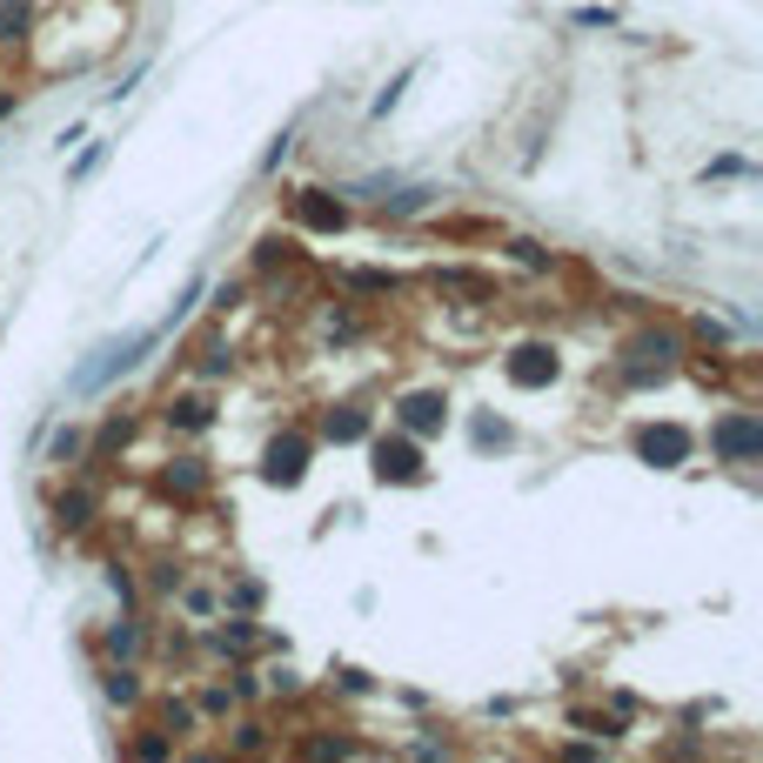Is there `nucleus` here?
<instances>
[{
    "mask_svg": "<svg viewBox=\"0 0 763 763\" xmlns=\"http://www.w3.org/2000/svg\"><path fill=\"white\" fill-rule=\"evenodd\" d=\"M28 21H34L28 0H8V8H0V41H21V34H28Z\"/></svg>",
    "mask_w": 763,
    "mask_h": 763,
    "instance_id": "f8f14e48",
    "label": "nucleus"
},
{
    "mask_svg": "<svg viewBox=\"0 0 763 763\" xmlns=\"http://www.w3.org/2000/svg\"><path fill=\"white\" fill-rule=\"evenodd\" d=\"M201 482H208V469L188 456V462H175V469H167V489H175V495H201Z\"/></svg>",
    "mask_w": 763,
    "mask_h": 763,
    "instance_id": "9b49d317",
    "label": "nucleus"
},
{
    "mask_svg": "<svg viewBox=\"0 0 763 763\" xmlns=\"http://www.w3.org/2000/svg\"><path fill=\"white\" fill-rule=\"evenodd\" d=\"M108 697H121V704L134 697V676H128V669H108Z\"/></svg>",
    "mask_w": 763,
    "mask_h": 763,
    "instance_id": "2eb2a0df",
    "label": "nucleus"
},
{
    "mask_svg": "<svg viewBox=\"0 0 763 763\" xmlns=\"http://www.w3.org/2000/svg\"><path fill=\"white\" fill-rule=\"evenodd\" d=\"M8 108H14V95H0V115H8Z\"/></svg>",
    "mask_w": 763,
    "mask_h": 763,
    "instance_id": "a211bd4d",
    "label": "nucleus"
},
{
    "mask_svg": "<svg viewBox=\"0 0 763 763\" xmlns=\"http://www.w3.org/2000/svg\"><path fill=\"white\" fill-rule=\"evenodd\" d=\"M349 288H362V295H389V288H395V275H382V269H356V275H349Z\"/></svg>",
    "mask_w": 763,
    "mask_h": 763,
    "instance_id": "ddd939ff",
    "label": "nucleus"
},
{
    "mask_svg": "<svg viewBox=\"0 0 763 763\" xmlns=\"http://www.w3.org/2000/svg\"><path fill=\"white\" fill-rule=\"evenodd\" d=\"M636 456L656 462V469H676V462L690 456V429H676V422H656V429L636 436Z\"/></svg>",
    "mask_w": 763,
    "mask_h": 763,
    "instance_id": "20e7f679",
    "label": "nucleus"
},
{
    "mask_svg": "<svg viewBox=\"0 0 763 763\" xmlns=\"http://www.w3.org/2000/svg\"><path fill=\"white\" fill-rule=\"evenodd\" d=\"M54 516H61V530H80V523H88V516H95V495H88V489H74V495H61V509H54Z\"/></svg>",
    "mask_w": 763,
    "mask_h": 763,
    "instance_id": "9d476101",
    "label": "nucleus"
},
{
    "mask_svg": "<svg viewBox=\"0 0 763 763\" xmlns=\"http://www.w3.org/2000/svg\"><path fill=\"white\" fill-rule=\"evenodd\" d=\"M509 382L516 389H549L556 382V349L549 342H523L516 356H509Z\"/></svg>",
    "mask_w": 763,
    "mask_h": 763,
    "instance_id": "39448f33",
    "label": "nucleus"
},
{
    "mask_svg": "<svg viewBox=\"0 0 763 763\" xmlns=\"http://www.w3.org/2000/svg\"><path fill=\"white\" fill-rule=\"evenodd\" d=\"M395 415H402V429H408V436H436L443 422H449V402H443L436 389H422V395H408Z\"/></svg>",
    "mask_w": 763,
    "mask_h": 763,
    "instance_id": "0eeeda50",
    "label": "nucleus"
},
{
    "mask_svg": "<svg viewBox=\"0 0 763 763\" xmlns=\"http://www.w3.org/2000/svg\"><path fill=\"white\" fill-rule=\"evenodd\" d=\"M228 603H235V610H254V603H262V582H235Z\"/></svg>",
    "mask_w": 763,
    "mask_h": 763,
    "instance_id": "4468645a",
    "label": "nucleus"
},
{
    "mask_svg": "<svg viewBox=\"0 0 763 763\" xmlns=\"http://www.w3.org/2000/svg\"><path fill=\"white\" fill-rule=\"evenodd\" d=\"M710 449H717L723 462H756V456H763V422H756V415H723L717 429H710Z\"/></svg>",
    "mask_w": 763,
    "mask_h": 763,
    "instance_id": "f257e3e1",
    "label": "nucleus"
},
{
    "mask_svg": "<svg viewBox=\"0 0 763 763\" xmlns=\"http://www.w3.org/2000/svg\"><path fill=\"white\" fill-rule=\"evenodd\" d=\"M54 456H61V462H67V456H80V436H74V429H61V436H54Z\"/></svg>",
    "mask_w": 763,
    "mask_h": 763,
    "instance_id": "f3484780",
    "label": "nucleus"
},
{
    "mask_svg": "<svg viewBox=\"0 0 763 763\" xmlns=\"http://www.w3.org/2000/svg\"><path fill=\"white\" fill-rule=\"evenodd\" d=\"M295 221L315 228V235H342V228H349V208L335 201L328 188H302V195H295Z\"/></svg>",
    "mask_w": 763,
    "mask_h": 763,
    "instance_id": "7ed1b4c3",
    "label": "nucleus"
},
{
    "mask_svg": "<svg viewBox=\"0 0 763 763\" xmlns=\"http://www.w3.org/2000/svg\"><path fill=\"white\" fill-rule=\"evenodd\" d=\"M422 476H429V469H422V449L408 443V436H382L375 443V482H422Z\"/></svg>",
    "mask_w": 763,
    "mask_h": 763,
    "instance_id": "f03ea898",
    "label": "nucleus"
},
{
    "mask_svg": "<svg viewBox=\"0 0 763 763\" xmlns=\"http://www.w3.org/2000/svg\"><path fill=\"white\" fill-rule=\"evenodd\" d=\"M167 422H175V429H208L215 408H208L201 395H182V402H167Z\"/></svg>",
    "mask_w": 763,
    "mask_h": 763,
    "instance_id": "1a4fd4ad",
    "label": "nucleus"
},
{
    "mask_svg": "<svg viewBox=\"0 0 763 763\" xmlns=\"http://www.w3.org/2000/svg\"><path fill=\"white\" fill-rule=\"evenodd\" d=\"M262 476H269L275 489H295V482L308 476V443H302V436H282V443H269V462H262Z\"/></svg>",
    "mask_w": 763,
    "mask_h": 763,
    "instance_id": "423d86ee",
    "label": "nucleus"
},
{
    "mask_svg": "<svg viewBox=\"0 0 763 763\" xmlns=\"http://www.w3.org/2000/svg\"><path fill=\"white\" fill-rule=\"evenodd\" d=\"M576 21H582V28H610L617 14H610V8H576Z\"/></svg>",
    "mask_w": 763,
    "mask_h": 763,
    "instance_id": "dca6fc26",
    "label": "nucleus"
},
{
    "mask_svg": "<svg viewBox=\"0 0 763 763\" xmlns=\"http://www.w3.org/2000/svg\"><path fill=\"white\" fill-rule=\"evenodd\" d=\"M321 436H328V443H362V436H369V415H362V408H328Z\"/></svg>",
    "mask_w": 763,
    "mask_h": 763,
    "instance_id": "6e6552de",
    "label": "nucleus"
}]
</instances>
